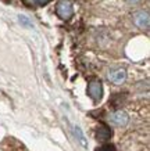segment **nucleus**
<instances>
[{
  "label": "nucleus",
  "mask_w": 150,
  "mask_h": 151,
  "mask_svg": "<svg viewBox=\"0 0 150 151\" xmlns=\"http://www.w3.org/2000/svg\"><path fill=\"white\" fill-rule=\"evenodd\" d=\"M96 137H97V140H100V142H107V140L111 137V130H110V128H107L104 125H100L99 128H97V132H96Z\"/></svg>",
  "instance_id": "obj_6"
},
{
  "label": "nucleus",
  "mask_w": 150,
  "mask_h": 151,
  "mask_svg": "<svg viewBox=\"0 0 150 151\" xmlns=\"http://www.w3.org/2000/svg\"><path fill=\"white\" fill-rule=\"evenodd\" d=\"M75 134H77L78 142L81 143L83 147H86V140H85V137H83V133H82V130H81L79 126H75Z\"/></svg>",
  "instance_id": "obj_8"
},
{
  "label": "nucleus",
  "mask_w": 150,
  "mask_h": 151,
  "mask_svg": "<svg viewBox=\"0 0 150 151\" xmlns=\"http://www.w3.org/2000/svg\"><path fill=\"white\" fill-rule=\"evenodd\" d=\"M110 82H113L114 85H121L125 82L127 79V71L124 68H117V69H111L107 75Z\"/></svg>",
  "instance_id": "obj_5"
},
{
  "label": "nucleus",
  "mask_w": 150,
  "mask_h": 151,
  "mask_svg": "<svg viewBox=\"0 0 150 151\" xmlns=\"http://www.w3.org/2000/svg\"><path fill=\"white\" fill-rule=\"evenodd\" d=\"M88 94L93 101H100L103 97V85L100 81H92L88 85Z\"/></svg>",
  "instance_id": "obj_2"
},
{
  "label": "nucleus",
  "mask_w": 150,
  "mask_h": 151,
  "mask_svg": "<svg viewBox=\"0 0 150 151\" xmlns=\"http://www.w3.org/2000/svg\"><path fill=\"white\" fill-rule=\"evenodd\" d=\"M133 22L136 25L138 28L141 29H149V25H150V17H149V13L147 11H138L135 13L133 15Z\"/></svg>",
  "instance_id": "obj_4"
},
{
  "label": "nucleus",
  "mask_w": 150,
  "mask_h": 151,
  "mask_svg": "<svg viewBox=\"0 0 150 151\" xmlns=\"http://www.w3.org/2000/svg\"><path fill=\"white\" fill-rule=\"evenodd\" d=\"M50 1L51 0H24V3L29 7H41V6H46Z\"/></svg>",
  "instance_id": "obj_7"
},
{
  "label": "nucleus",
  "mask_w": 150,
  "mask_h": 151,
  "mask_svg": "<svg viewBox=\"0 0 150 151\" xmlns=\"http://www.w3.org/2000/svg\"><path fill=\"white\" fill-rule=\"evenodd\" d=\"M18 19H20V22H21V25H24L25 28H33V24L31 22V19L28 18V17H25V15H20Z\"/></svg>",
  "instance_id": "obj_9"
},
{
  "label": "nucleus",
  "mask_w": 150,
  "mask_h": 151,
  "mask_svg": "<svg viewBox=\"0 0 150 151\" xmlns=\"http://www.w3.org/2000/svg\"><path fill=\"white\" fill-rule=\"evenodd\" d=\"M127 1L129 3V4H138V3H139L141 0H127Z\"/></svg>",
  "instance_id": "obj_11"
},
{
  "label": "nucleus",
  "mask_w": 150,
  "mask_h": 151,
  "mask_svg": "<svg viewBox=\"0 0 150 151\" xmlns=\"http://www.w3.org/2000/svg\"><path fill=\"white\" fill-rule=\"evenodd\" d=\"M110 122L114 125V126H118V128H124V126H127L128 122H129V116H128L127 112H124V111H115L113 114H110L109 116Z\"/></svg>",
  "instance_id": "obj_3"
},
{
  "label": "nucleus",
  "mask_w": 150,
  "mask_h": 151,
  "mask_svg": "<svg viewBox=\"0 0 150 151\" xmlns=\"http://www.w3.org/2000/svg\"><path fill=\"white\" fill-rule=\"evenodd\" d=\"M96 151H117V148H115L114 144H104V146H101L100 148H97Z\"/></svg>",
  "instance_id": "obj_10"
},
{
  "label": "nucleus",
  "mask_w": 150,
  "mask_h": 151,
  "mask_svg": "<svg viewBox=\"0 0 150 151\" xmlns=\"http://www.w3.org/2000/svg\"><path fill=\"white\" fill-rule=\"evenodd\" d=\"M56 14L59 15L61 19L68 21L74 15V6L70 0H61L56 6Z\"/></svg>",
  "instance_id": "obj_1"
}]
</instances>
